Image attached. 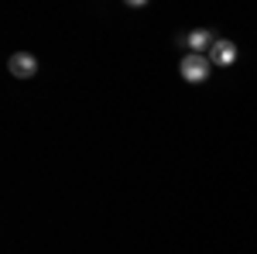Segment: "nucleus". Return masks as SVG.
I'll list each match as a JSON object with an SVG mask.
<instances>
[{
  "instance_id": "nucleus-3",
  "label": "nucleus",
  "mask_w": 257,
  "mask_h": 254,
  "mask_svg": "<svg viewBox=\"0 0 257 254\" xmlns=\"http://www.w3.org/2000/svg\"><path fill=\"white\" fill-rule=\"evenodd\" d=\"M7 69H11L14 79H31L38 72V59H35L31 52H14V55L7 59Z\"/></svg>"
},
{
  "instance_id": "nucleus-2",
  "label": "nucleus",
  "mask_w": 257,
  "mask_h": 254,
  "mask_svg": "<svg viewBox=\"0 0 257 254\" xmlns=\"http://www.w3.org/2000/svg\"><path fill=\"white\" fill-rule=\"evenodd\" d=\"M175 41L182 48H189L192 55H206V59H209V52H213V45H216V38H213L209 28H196V31H189V35H178Z\"/></svg>"
},
{
  "instance_id": "nucleus-1",
  "label": "nucleus",
  "mask_w": 257,
  "mask_h": 254,
  "mask_svg": "<svg viewBox=\"0 0 257 254\" xmlns=\"http://www.w3.org/2000/svg\"><path fill=\"white\" fill-rule=\"evenodd\" d=\"M209 69H213V62L206 59V55H182L178 62V76L185 79V82H192V86H202L206 79H209Z\"/></svg>"
},
{
  "instance_id": "nucleus-4",
  "label": "nucleus",
  "mask_w": 257,
  "mask_h": 254,
  "mask_svg": "<svg viewBox=\"0 0 257 254\" xmlns=\"http://www.w3.org/2000/svg\"><path fill=\"white\" fill-rule=\"evenodd\" d=\"M237 55H240V52H237V45H233L230 38H216L213 52H209V62L226 69V65H233V62H237Z\"/></svg>"
}]
</instances>
